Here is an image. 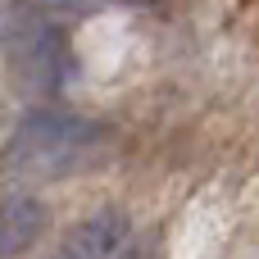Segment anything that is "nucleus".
<instances>
[{
  "label": "nucleus",
  "mask_w": 259,
  "mask_h": 259,
  "mask_svg": "<svg viewBox=\"0 0 259 259\" xmlns=\"http://www.w3.org/2000/svg\"><path fill=\"white\" fill-rule=\"evenodd\" d=\"M46 223H50V214L36 196H9L0 205V259H14L27 246H36Z\"/></svg>",
  "instance_id": "nucleus-4"
},
{
  "label": "nucleus",
  "mask_w": 259,
  "mask_h": 259,
  "mask_svg": "<svg viewBox=\"0 0 259 259\" xmlns=\"http://www.w3.org/2000/svg\"><path fill=\"white\" fill-rule=\"evenodd\" d=\"M159 241H164L159 232H146V237L127 241V246H123L114 259H159V255H164V246H159Z\"/></svg>",
  "instance_id": "nucleus-5"
},
{
  "label": "nucleus",
  "mask_w": 259,
  "mask_h": 259,
  "mask_svg": "<svg viewBox=\"0 0 259 259\" xmlns=\"http://www.w3.org/2000/svg\"><path fill=\"white\" fill-rule=\"evenodd\" d=\"M132 241V223L123 209H100L87 223H77L64 241V250L55 259H114L123 246Z\"/></svg>",
  "instance_id": "nucleus-3"
},
{
  "label": "nucleus",
  "mask_w": 259,
  "mask_h": 259,
  "mask_svg": "<svg viewBox=\"0 0 259 259\" xmlns=\"http://www.w3.org/2000/svg\"><path fill=\"white\" fill-rule=\"evenodd\" d=\"M9 46H14V64H18L32 82L55 87V82L64 77V36H59L50 23H41V18L18 23L14 36H9Z\"/></svg>",
  "instance_id": "nucleus-2"
},
{
  "label": "nucleus",
  "mask_w": 259,
  "mask_h": 259,
  "mask_svg": "<svg viewBox=\"0 0 259 259\" xmlns=\"http://www.w3.org/2000/svg\"><path fill=\"white\" fill-rule=\"evenodd\" d=\"M96 141H100L96 123L68 114H27L9 141V168L32 178H64L91 155Z\"/></svg>",
  "instance_id": "nucleus-1"
}]
</instances>
